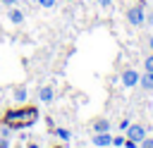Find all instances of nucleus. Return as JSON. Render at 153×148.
<instances>
[{"label": "nucleus", "mask_w": 153, "mask_h": 148, "mask_svg": "<svg viewBox=\"0 0 153 148\" xmlns=\"http://www.w3.org/2000/svg\"><path fill=\"white\" fill-rule=\"evenodd\" d=\"M12 95H14V100H17V103H24V100L29 98V91H26L24 86H17V88L12 91Z\"/></svg>", "instance_id": "obj_10"}, {"label": "nucleus", "mask_w": 153, "mask_h": 148, "mask_svg": "<svg viewBox=\"0 0 153 148\" xmlns=\"http://www.w3.org/2000/svg\"><path fill=\"white\" fill-rule=\"evenodd\" d=\"M139 76H141V74H139L136 69L127 67V69L122 72V76H120V79H122V86H124V88H134V86H139Z\"/></svg>", "instance_id": "obj_3"}, {"label": "nucleus", "mask_w": 153, "mask_h": 148, "mask_svg": "<svg viewBox=\"0 0 153 148\" xmlns=\"http://www.w3.org/2000/svg\"><path fill=\"white\" fill-rule=\"evenodd\" d=\"M139 86H141L143 91H153V72H143V74L139 76Z\"/></svg>", "instance_id": "obj_7"}, {"label": "nucleus", "mask_w": 153, "mask_h": 148, "mask_svg": "<svg viewBox=\"0 0 153 148\" xmlns=\"http://www.w3.org/2000/svg\"><path fill=\"white\" fill-rule=\"evenodd\" d=\"M0 148H10V138H2L0 136Z\"/></svg>", "instance_id": "obj_19"}, {"label": "nucleus", "mask_w": 153, "mask_h": 148, "mask_svg": "<svg viewBox=\"0 0 153 148\" xmlns=\"http://www.w3.org/2000/svg\"><path fill=\"white\" fill-rule=\"evenodd\" d=\"M146 5L143 2H139V5H131L127 12H124V17H127V21L131 24V26H143L146 24Z\"/></svg>", "instance_id": "obj_2"}, {"label": "nucleus", "mask_w": 153, "mask_h": 148, "mask_svg": "<svg viewBox=\"0 0 153 148\" xmlns=\"http://www.w3.org/2000/svg\"><path fill=\"white\" fill-rule=\"evenodd\" d=\"M139 148H153V138H148V136H146V138L139 143Z\"/></svg>", "instance_id": "obj_15"}, {"label": "nucleus", "mask_w": 153, "mask_h": 148, "mask_svg": "<svg viewBox=\"0 0 153 148\" xmlns=\"http://www.w3.org/2000/svg\"><path fill=\"white\" fill-rule=\"evenodd\" d=\"M53 134H55L57 138H62V141H69V138H72V131H69V129H62V127H55Z\"/></svg>", "instance_id": "obj_11"}, {"label": "nucleus", "mask_w": 153, "mask_h": 148, "mask_svg": "<svg viewBox=\"0 0 153 148\" xmlns=\"http://www.w3.org/2000/svg\"><path fill=\"white\" fill-rule=\"evenodd\" d=\"M0 2H2V5H7V7H14L19 0H0Z\"/></svg>", "instance_id": "obj_20"}, {"label": "nucleus", "mask_w": 153, "mask_h": 148, "mask_svg": "<svg viewBox=\"0 0 153 148\" xmlns=\"http://www.w3.org/2000/svg\"><path fill=\"white\" fill-rule=\"evenodd\" d=\"M0 136H2V138H10V136H12V127L2 124V127H0Z\"/></svg>", "instance_id": "obj_13"}, {"label": "nucleus", "mask_w": 153, "mask_h": 148, "mask_svg": "<svg viewBox=\"0 0 153 148\" xmlns=\"http://www.w3.org/2000/svg\"><path fill=\"white\" fill-rule=\"evenodd\" d=\"M38 119V107L33 105H24V107H12L2 115V124L12 127V129H26V127H33V122Z\"/></svg>", "instance_id": "obj_1"}, {"label": "nucleus", "mask_w": 153, "mask_h": 148, "mask_svg": "<svg viewBox=\"0 0 153 148\" xmlns=\"http://www.w3.org/2000/svg\"><path fill=\"white\" fill-rule=\"evenodd\" d=\"M53 98H55V91L50 86H41L38 88V100L41 103H53Z\"/></svg>", "instance_id": "obj_6"}, {"label": "nucleus", "mask_w": 153, "mask_h": 148, "mask_svg": "<svg viewBox=\"0 0 153 148\" xmlns=\"http://www.w3.org/2000/svg\"><path fill=\"white\" fill-rule=\"evenodd\" d=\"M129 124H131V122H129V119H122V122H120V127H117V129H120V131H127V129H129Z\"/></svg>", "instance_id": "obj_16"}, {"label": "nucleus", "mask_w": 153, "mask_h": 148, "mask_svg": "<svg viewBox=\"0 0 153 148\" xmlns=\"http://www.w3.org/2000/svg\"><path fill=\"white\" fill-rule=\"evenodd\" d=\"M53 148H65V146H53Z\"/></svg>", "instance_id": "obj_25"}, {"label": "nucleus", "mask_w": 153, "mask_h": 148, "mask_svg": "<svg viewBox=\"0 0 153 148\" xmlns=\"http://www.w3.org/2000/svg\"><path fill=\"white\" fill-rule=\"evenodd\" d=\"M26 148H41L38 143H26Z\"/></svg>", "instance_id": "obj_23"}, {"label": "nucleus", "mask_w": 153, "mask_h": 148, "mask_svg": "<svg viewBox=\"0 0 153 148\" xmlns=\"http://www.w3.org/2000/svg\"><path fill=\"white\" fill-rule=\"evenodd\" d=\"M93 146H98V148H108V146H112V136H110V131L93 134Z\"/></svg>", "instance_id": "obj_5"}, {"label": "nucleus", "mask_w": 153, "mask_h": 148, "mask_svg": "<svg viewBox=\"0 0 153 148\" xmlns=\"http://www.w3.org/2000/svg\"><path fill=\"white\" fill-rule=\"evenodd\" d=\"M55 2H57V0H38V7H43V10H50V7H55Z\"/></svg>", "instance_id": "obj_14"}, {"label": "nucleus", "mask_w": 153, "mask_h": 148, "mask_svg": "<svg viewBox=\"0 0 153 148\" xmlns=\"http://www.w3.org/2000/svg\"><path fill=\"white\" fill-rule=\"evenodd\" d=\"M103 131H110V119H105V117L93 122V134H103Z\"/></svg>", "instance_id": "obj_8"}, {"label": "nucleus", "mask_w": 153, "mask_h": 148, "mask_svg": "<svg viewBox=\"0 0 153 148\" xmlns=\"http://www.w3.org/2000/svg\"><path fill=\"white\" fill-rule=\"evenodd\" d=\"M127 138L141 143V141L146 138V127H143V124H129V129H127Z\"/></svg>", "instance_id": "obj_4"}, {"label": "nucleus", "mask_w": 153, "mask_h": 148, "mask_svg": "<svg viewBox=\"0 0 153 148\" xmlns=\"http://www.w3.org/2000/svg\"><path fill=\"white\" fill-rule=\"evenodd\" d=\"M98 5H100V7H110V5H112V0H98Z\"/></svg>", "instance_id": "obj_21"}, {"label": "nucleus", "mask_w": 153, "mask_h": 148, "mask_svg": "<svg viewBox=\"0 0 153 148\" xmlns=\"http://www.w3.org/2000/svg\"><path fill=\"white\" fill-rule=\"evenodd\" d=\"M146 24H148V26H153V12H148V14H146Z\"/></svg>", "instance_id": "obj_22"}, {"label": "nucleus", "mask_w": 153, "mask_h": 148, "mask_svg": "<svg viewBox=\"0 0 153 148\" xmlns=\"http://www.w3.org/2000/svg\"><path fill=\"white\" fill-rule=\"evenodd\" d=\"M148 48H151V50H153V36H151V38H148Z\"/></svg>", "instance_id": "obj_24"}, {"label": "nucleus", "mask_w": 153, "mask_h": 148, "mask_svg": "<svg viewBox=\"0 0 153 148\" xmlns=\"http://www.w3.org/2000/svg\"><path fill=\"white\" fill-rule=\"evenodd\" d=\"M112 146H124V136H115L112 138Z\"/></svg>", "instance_id": "obj_18"}, {"label": "nucleus", "mask_w": 153, "mask_h": 148, "mask_svg": "<svg viewBox=\"0 0 153 148\" xmlns=\"http://www.w3.org/2000/svg\"><path fill=\"white\" fill-rule=\"evenodd\" d=\"M124 148H139V143L131 141V138H124Z\"/></svg>", "instance_id": "obj_17"}, {"label": "nucleus", "mask_w": 153, "mask_h": 148, "mask_svg": "<svg viewBox=\"0 0 153 148\" xmlns=\"http://www.w3.org/2000/svg\"><path fill=\"white\" fill-rule=\"evenodd\" d=\"M7 17H10V21H12V24H22V21H24V12H22L19 7H10Z\"/></svg>", "instance_id": "obj_9"}, {"label": "nucleus", "mask_w": 153, "mask_h": 148, "mask_svg": "<svg viewBox=\"0 0 153 148\" xmlns=\"http://www.w3.org/2000/svg\"><path fill=\"white\" fill-rule=\"evenodd\" d=\"M143 72H153V53L143 57Z\"/></svg>", "instance_id": "obj_12"}]
</instances>
